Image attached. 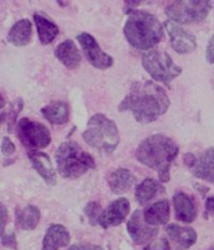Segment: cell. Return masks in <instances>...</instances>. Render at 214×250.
Here are the masks:
<instances>
[{
  "mask_svg": "<svg viewBox=\"0 0 214 250\" xmlns=\"http://www.w3.org/2000/svg\"><path fill=\"white\" fill-rule=\"evenodd\" d=\"M169 104L168 95L160 85L153 82H134L118 109L130 110L138 123L148 124L166 114Z\"/></svg>",
  "mask_w": 214,
  "mask_h": 250,
  "instance_id": "obj_1",
  "label": "cell"
},
{
  "mask_svg": "<svg viewBox=\"0 0 214 250\" xmlns=\"http://www.w3.org/2000/svg\"><path fill=\"white\" fill-rule=\"evenodd\" d=\"M178 145L167 135L154 134L146 138L135 150V158L148 168L157 169L160 183L171 179L169 168L178 155Z\"/></svg>",
  "mask_w": 214,
  "mask_h": 250,
  "instance_id": "obj_2",
  "label": "cell"
},
{
  "mask_svg": "<svg viewBox=\"0 0 214 250\" xmlns=\"http://www.w3.org/2000/svg\"><path fill=\"white\" fill-rule=\"evenodd\" d=\"M124 25L128 43L138 50H150L163 39V25L155 15L144 10H129Z\"/></svg>",
  "mask_w": 214,
  "mask_h": 250,
  "instance_id": "obj_3",
  "label": "cell"
},
{
  "mask_svg": "<svg viewBox=\"0 0 214 250\" xmlns=\"http://www.w3.org/2000/svg\"><path fill=\"white\" fill-rule=\"evenodd\" d=\"M55 162L59 174L66 179H75L95 168L94 158L75 142H65L58 146Z\"/></svg>",
  "mask_w": 214,
  "mask_h": 250,
  "instance_id": "obj_4",
  "label": "cell"
},
{
  "mask_svg": "<svg viewBox=\"0 0 214 250\" xmlns=\"http://www.w3.org/2000/svg\"><path fill=\"white\" fill-rule=\"evenodd\" d=\"M83 139L91 148L104 154L113 153L120 142L117 124L103 114H95L89 119Z\"/></svg>",
  "mask_w": 214,
  "mask_h": 250,
  "instance_id": "obj_5",
  "label": "cell"
},
{
  "mask_svg": "<svg viewBox=\"0 0 214 250\" xmlns=\"http://www.w3.org/2000/svg\"><path fill=\"white\" fill-rule=\"evenodd\" d=\"M143 68L157 82L169 84L182 74V68L178 66L171 55L163 50H149L142 57Z\"/></svg>",
  "mask_w": 214,
  "mask_h": 250,
  "instance_id": "obj_6",
  "label": "cell"
},
{
  "mask_svg": "<svg viewBox=\"0 0 214 250\" xmlns=\"http://www.w3.org/2000/svg\"><path fill=\"white\" fill-rule=\"evenodd\" d=\"M212 5L207 0H192V1H173L166 8L169 20L177 24L199 23L206 19Z\"/></svg>",
  "mask_w": 214,
  "mask_h": 250,
  "instance_id": "obj_7",
  "label": "cell"
},
{
  "mask_svg": "<svg viewBox=\"0 0 214 250\" xmlns=\"http://www.w3.org/2000/svg\"><path fill=\"white\" fill-rule=\"evenodd\" d=\"M15 129L19 140L29 151H39V149L46 148L52 142L50 131L45 125L28 118H21Z\"/></svg>",
  "mask_w": 214,
  "mask_h": 250,
  "instance_id": "obj_8",
  "label": "cell"
},
{
  "mask_svg": "<svg viewBox=\"0 0 214 250\" xmlns=\"http://www.w3.org/2000/svg\"><path fill=\"white\" fill-rule=\"evenodd\" d=\"M77 40L79 42L82 50L84 51V55L86 57L88 62L94 68L106 70L114 64V59L100 48L94 37H91L88 33H80L77 35Z\"/></svg>",
  "mask_w": 214,
  "mask_h": 250,
  "instance_id": "obj_9",
  "label": "cell"
},
{
  "mask_svg": "<svg viewBox=\"0 0 214 250\" xmlns=\"http://www.w3.org/2000/svg\"><path fill=\"white\" fill-rule=\"evenodd\" d=\"M164 28L168 31L171 46L178 54H188V53L195 50L197 39L187 29H184L182 25L174 23V21H171V20H167L164 23Z\"/></svg>",
  "mask_w": 214,
  "mask_h": 250,
  "instance_id": "obj_10",
  "label": "cell"
},
{
  "mask_svg": "<svg viewBox=\"0 0 214 250\" xmlns=\"http://www.w3.org/2000/svg\"><path fill=\"white\" fill-rule=\"evenodd\" d=\"M127 229H128V234L131 240L138 245L150 243L151 239L158 234L157 228L147 224L144 213L140 210H135L131 214L127 224Z\"/></svg>",
  "mask_w": 214,
  "mask_h": 250,
  "instance_id": "obj_11",
  "label": "cell"
},
{
  "mask_svg": "<svg viewBox=\"0 0 214 250\" xmlns=\"http://www.w3.org/2000/svg\"><path fill=\"white\" fill-rule=\"evenodd\" d=\"M129 210H130V204H129L128 199L120 198V199L114 200L103 211L102 216L99 218L98 225H100L104 229L120 225L128 216Z\"/></svg>",
  "mask_w": 214,
  "mask_h": 250,
  "instance_id": "obj_12",
  "label": "cell"
},
{
  "mask_svg": "<svg viewBox=\"0 0 214 250\" xmlns=\"http://www.w3.org/2000/svg\"><path fill=\"white\" fill-rule=\"evenodd\" d=\"M28 158L32 163L33 168L43 178L46 184H57V175H55L54 167H53L52 160H50L48 154L43 153V151H28Z\"/></svg>",
  "mask_w": 214,
  "mask_h": 250,
  "instance_id": "obj_13",
  "label": "cell"
},
{
  "mask_svg": "<svg viewBox=\"0 0 214 250\" xmlns=\"http://www.w3.org/2000/svg\"><path fill=\"white\" fill-rule=\"evenodd\" d=\"M175 218L183 223H193L197 218V208L194 200L188 194L178 191L173 196Z\"/></svg>",
  "mask_w": 214,
  "mask_h": 250,
  "instance_id": "obj_14",
  "label": "cell"
},
{
  "mask_svg": "<svg viewBox=\"0 0 214 250\" xmlns=\"http://www.w3.org/2000/svg\"><path fill=\"white\" fill-rule=\"evenodd\" d=\"M55 57L63 64L65 68L74 70L79 68L82 62V55H80L79 49L77 48L73 40H64L63 43L55 48Z\"/></svg>",
  "mask_w": 214,
  "mask_h": 250,
  "instance_id": "obj_15",
  "label": "cell"
},
{
  "mask_svg": "<svg viewBox=\"0 0 214 250\" xmlns=\"http://www.w3.org/2000/svg\"><path fill=\"white\" fill-rule=\"evenodd\" d=\"M70 243V234L64 225L53 224L48 228L43 239V250H58Z\"/></svg>",
  "mask_w": 214,
  "mask_h": 250,
  "instance_id": "obj_16",
  "label": "cell"
},
{
  "mask_svg": "<svg viewBox=\"0 0 214 250\" xmlns=\"http://www.w3.org/2000/svg\"><path fill=\"white\" fill-rule=\"evenodd\" d=\"M167 234L171 242L180 249H188L197 242V233L191 227L171 224L167 227Z\"/></svg>",
  "mask_w": 214,
  "mask_h": 250,
  "instance_id": "obj_17",
  "label": "cell"
},
{
  "mask_svg": "<svg viewBox=\"0 0 214 250\" xmlns=\"http://www.w3.org/2000/svg\"><path fill=\"white\" fill-rule=\"evenodd\" d=\"M192 174L200 180L214 183V146L207 149L192 168Z\"/></svg>",
  "mask_w": 214,
  "mask_h": 250,
  "instance_id": "obj_18",
  "label": "cell"
},
{
  "mask_svg": "<svg viewBox=\"0 0 214 250\" xmlns=\"http://www.w3.org/2000/svg\"><path fill=\"white\" fill-rule=\"evenodd\" d=\"M171 218V205L168 200H159L149 205L144 210V219L150 227L166 225Z\"/></svg>",
  "mask_w": 214,
  "mask_h": 250,
  "instance_id": "obj_19",
  "label": "cell"
},
{
  "mask_svg": "<svg viewBox=\"0 0 214 250\" xmlns=\"http://www.w3.org/2000/svg\"><path fill=\"white\" fill-rule=\"evenodd\" d=\"M40 111L49 123L55 125L66 124L69 122V118H70V106H69L68 103L62 102V100L50 103L44 108H42Z\"/></svg>",
  "mask_w": 214,
  "mask_h": 250,
  "instance_id": "obj_20",
  "label": "cell"
},
{
  "mask_svg": "<svg viewBox=\"0 0 214 250\" xmlns=\"http://www.w3.org/2000/svg\"><path fill=\"white\" fill-rule=\"evenodd\" d=\"M137 179L130 170L126 168H118L109 176V188L117 195L124 194L135 184Z\"/></svg>",
  "mask_w": 214,
  "mask_h": 250,
  "instance_id": "obj_21",
  "label": "cell"
},
{
  "mask_svg": "<svg viewBox=\"0 0 214 250\" xmlns=\"http://www.w3.org/2000/svg\"><path fill=\"white\" fill-rule=\"evenodd\" d=\"M33 37L32 23L29 19H20L10 28L8 42L15 46H24L30 43Z\"/></svg>",
  "mask_w": 214,
  "mask_h": 250,
  "instance_id": "obj_22",
  "label": "cell"
},
{
  "mask_svg": "<svg viewBox=\"0 0 214 250\" xmlns=\"http://www.w3.org/2000/svg\"><path fill=\"white\" fill-rule=\"evenodd\" d=\"M40 220V210L35 205H26V207L15 211V222L17 227L23 230H33L35 229Z\"/></svg>",
  "mask_w": 214,
  "mask_h": 250,
  "instance_id": "obj_23",
  "label": "cell"
},
{
  "mask_svg": "<svg viewBox=\"0 0 214 250\" xmlns=\"http://www.w3.org/2000/svg\"><path fill=\"white\" fill-rule=\"evenodd\" d=\"M34 23L37 26L40 43L44 44V45L52 43L59 34V28H58L57 24L53 23L52 20L46 19L42 14H34Z\"/></svg>",
  "mask_w": 214,
  "mask_h": 250,
  "instance_id": "obj_24",
  "label": "cell"
},
{
  "mask_svg": "<svg viewBox=\"0 0 214 250\" xmlns=\"http://www.w3.org/2000/svg\"><path fill=\"white\" fill-rule=\"evenodd\" d=\"M162 191H164V188L162 187L159 182L151 179V178H147L140 184L137 185L134 195L137 202L140 205H144L150 202L158 193H162Z\"/></svg>",
  "mask_w": 214,
  "mask_h": 250,
  "instance_id": "obj_25",
  "label": "cell"
},
{
  "mask_svg": "<svg viewBox=\"0 0 214 250\" xmlns=\"http://www.w3.org/2000/svg\"><path fill=\"white\" fill-rule=\"evenodd\" d=\"M24 105V102L21 98H17L12 104L9 105L8 111H1V123H8L9 131H12L14 129L15 124H18V115L21 111Z\"/></svg>",
  "mask_w": 214,
  "mask_h": 250,
  "instance_id": "obj_26",
  "label": "cell"
},
{
  "mask_svg": "<svg viewBox=\"0 0 214 250\" xmlns=\"http://www.w3.org/2000/svg\"><path fill=\"white\" fill-rule=\"evenodd\" d=\"M103 211L104 210L102 209V207H100L97 202H90L86 205V209H84V213L88 216L89 222H90L91 224H98L99 218L102 216Z\"/></svg>",
  "mask_w": 214,
  "mask_h": 250,
  "instance_id": "obj_27",
  "label": "cell"
},
{
  "mask_svg": "<svg viewBox=\"0 0 214 250\" xmlns=\"http://www.w3.org/2000/svg\"><path fill=\"white\" fill-rule=\"evenodd\" d=\"M1 244L6 248H10V249H18V242L17 236H15L14 230H8L1 233Z\"/></svg>",
  "mask_w": 214,
  "mask_h": 250,
  "instance_id": "obj_28",
  "label": "cell"
},
{
  "mask_svg": "<svg viewBox=\"0 0 214 250\" xmlns=\"http://www.w3.org/2000/svg\"><path fill=\"white\" fill-rule=\"evenodd\" d=\"M143 250H171V245L167 242V239H158L154 242H150Z\"/></svg>",
  "mask_w": 214,
  "mask_h": 250,
  "instance_id": "obj_29",
  "label": "cell"
},
{
  "mask_svg": "<svg viewBox=\"0 0 214 250\" xmlns=\"http://www.w3.org/2000/svg\"><path fill=\"white\" fill-rule=\"evenodd\" d=\"M15 145L12 140L9 139L8 137L3 138V142H1V151H3L4 155H13L15 153Z\"/></svg>",
  "mask_w": 214,
  "mask_h": 250,
  "instance_id": "obj_30",
  "label": "cell"
},
{
  "mask_svg": "<svg viewBox=\"0 0 214 250\" xmlns=\"http://www.w3.org/2000/svg\"><path fill=\"white\" fill-rule=\"evenodd\" d=\"M206 57L207 62H208L209 64H214V35L211 38V40H209L208 46H207Z\"/></svg>",
  "mask_w": 214,
  "mask_h": 250,
  "instance_id": "obj_31",
  "label": "cell"
},
{
  "mask_svg": "<svg viewBox=\"0 0 214 250\" xmlns=\"http://www.w3.org/2000/svg\"><path fill=\"white\" fill-rule=\"evenodd\" d=\"M68 250H104L103 248L99 245L94 244H75L73 247L69 248Z\"/></svg>",
  "mask_w": 214,
  "mask_h": 250,
  "instance_id": "obj_32",
  "label": "cell"
},
{
  "mask_svg": "<svg viewBox=\"0 0 214 250\" xmlns=\"http://www.w3.org/2000/svg\"><path fill=\"white\" fill-rule=\"evenodd\" d=\"M206 211L207 216H213L214 215V195L209 196L206 202Z\"/></svg>",
  "mask_w": 214,
  "mask_h": 250,
  "instance_id": "obj_33",
  "label": "cell"
},
{
  "mask_svg": "<svg viewBox=\"0 0 214 250\" xmlns=\"http://www.w3.org/2000/svg\"><path fill=\"white\" fill-rule=\"evenodd\" d=\"M6 222H8V211H6L5 205L1 204V229H0V231H1V233H4V231H5Z\"/></svg>",
  "mask_w": 214,
  "mask_h": 250,
  "instance_id": "obj_34",
  "label": "cell"
},
{
  "mask_svg": "<svg viewBox=\"0 0 214 250\" xmlns=\"http://www.w3.org/2000/svg\"><path fill=\"white\" fill-rule=\"evenodd\" d=\"M183 160H184V163H186V165H188L189 168H193L195 165V163H197V158H195L193 154H186L184 155V158H183Z\"/></svg>",
  "mask_w": 214,
  "mask_h": 250,
  "instance_id": "obj_35",
  "label": "cell"
},
{
  "mask_svg": "<svg viewBox=\"0 0 214 250\" xmlns=\"http://www.w3.org/2000/svg\"><path fill=\"white\" fill-rule=\"evenodd\" d=\"M207 250H214V248H209V249H207Z\"/></svg>",
  "mask_w": 214,
  "mask_h": 250,
  "instance_id": "obj_36",
  "label": "cell"
}]
</instances>
